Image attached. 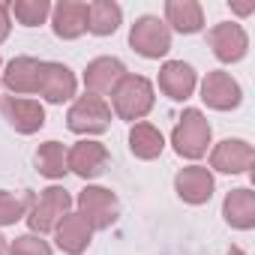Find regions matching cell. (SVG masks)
Instances as JSON below:
<instances>
[{"mask_svg": "<svg viewBox=\"0 0 255 255\" xmlns=\"http://www.w3.org/2000/svg\"><path fill=\"white\" fill-rule=\"evenodd\" d=\"M108 123H111V108L102 96H93V93H84L81 99H75V105L66 114V126L78 135H99L108 129Z\"/></svg>", "mask_w": 255, "mask_h": 255, "instance_id": "3", "label": "cell"}, {"mask_svg": "<svg viewBox=\"0 0 255 255\" xmlns=\"http://www.w3.org/2000/svg\"><path fill=\"white\" fill-rule=\"evenodd\" d=\"M54 234H57V246H60L63 252H69V255H81V252L90 246L93 228L87 225V219H84L81 213H66V216L57 222Z\"/></svg>", "mask_w": 255, "mask_h": 255, "instance_id": "18", "label": "cell"}, {"mask_svg": "<svg viewBox=\"0 0 255 255\" xmlns=\"http://www.w3.org/2000/svg\"><path fill=\"white\" fill-rule=\"evenodd\" d=\"M0 255H6V240L0 237Z\"/></svg>", "mask_w": 255, "mask_h": 255, "instance_id": "30", "label": "cell"}, {"mask_svg": "<svg viewBox=\"0 0 255 255\" xmlns=\"http://www.w3.org/2000/svg\"><path fill=\"white\" fill-rule=\"evenodd\" d=\"M78 210L87 219L90 228H111V222L117 219V198L111 189L102 186H87L78 195Z\"/></svg>", "mask_w": 255, "mask_h": 255, "instance_id": "6", "label": "cell"}, {"mask_svg": "<svg viewBox=\"0 0 255 255\" xmlns=\"http://www.w3.org/2000/svg\"><path fill=\"white\" fill-rule=\"evenodd\" d=\"M111 105L120 120H141L153 108V84L144 75H123L111 90Z\"/></svg>", "mask_w": 255, "mask_h": 255, "instance_id": "1", "label": "cell"}, {"mask_svg": "<svg viewBox=\"0 0 255 255\" xmlns=\"http://www.w3.org/2000/svg\"><path fill=\"white\" fill-rule=\"evenodd\" d=\"M9 27H12V18H9V6L0 3V42L9 36Z\"/></svg>", "mask_w": 255, "mask_h": 255, "instance_id": "27", "label": "cell"}, {"mask_svg": "<svg viewBox=\"0 0 255 255\" xmlns=\"http://www.w3.org/2000/svg\"><path fill=\"white\" fill-rule=\"evenodd\" d=\"M39 96H45V102L60 105L66 99L75 96V75L69 66L54 63V60H42V75H39Z\"/></svg>", "mask_w": 255, "mask_h": 255, "instance_id": "10", "label": "cell"}, {"mask_svg": "<svg viewBox=\"0 0 255 255\" xmlns=\"http://www.w3.org/2000/svg\"><path fill=\"white\" fill-rule=\"evenodd\" d=\"M9 12L24 24V27H36L51 15V3L48 0H15L9 6Z\"/></svg>", "mask_w": 255, "mask_h": 255, "instance_id": "25", "label": "cell"}, {"mask_svg": "<svg viewBox=\"0 0 255 255\" xmlns=\"http://www.w3.org/2000/svg\"><path fill=\"white\" fill-rule=\"evenodd\" d=\"M9 255H51V246L42 237H36V234H24V237L12 240Z\"/></svg>", "mask_w": 255, "mask_h": 255, "instance_id": "26", "label": "cell"}, {"mask_svg": "<svg viewBox=\"0 0 255 255\" xmlns=\"http://www.w3.org/2000/svg\"><path fill=\"white\" fill-rule=\"evenodd\" d=\"M165 18L177 33H198L204 27V12L195 0H168Z\"/></svg>", "mask_w": 255, "mask_h": 255, "instance_id": "20", "label": "cell"}, {"mask_svg": "<svg viewBox=\"0 0 255 255\" xmlns=\"http://www.w3.org/2000/svg\"><path fill=\"white\" fill-rule=\"evenodd\" d=\"M39 75H42V60L36 57H15L6 72H3V87L15 96L24 93H39Z\"/></svg>", "mask_w": 255, "mask_h": 255, "instance_id": "14", "label": "cell"}, {"mask_svg": "<svg viewBox=\"0 0 255 255\" xmlns=\"http://www.w3.org/2000/svg\"><path fill=\"white\" fill-rule=\"evenodd\" d=\"M201 99L216 111H231V108L240 105L243 93H240V84L228 72L216 69V72H207V78L201 84Z\"/></svg>", "mask_w": 255, "mask_h": 255, "instance_id": "11", "label": "cell"}, {"mask_svg": "<svg viewBox=\"0 0 255 255\" xmlns=\"http://www.w3.org/2000/svg\"><path fill=\"white\" fill-rule=\"evenodd\" d=\"M3 117L9 120V126H15V132L21 135H33L45 126V108L36 99H24V96H6L0 102Z\"/></svg>", "mask_w": 255, "mask_h": 255, "instance_id": "7", "label": "cell"}, {"mask_svg": "<svg viewBox=\"0 0 255 255\" xmlns=\"http://www.w3.org/2000/svg\"><path fill=\"white\" fill-rule=\"evenodd\" d=\"M252 162H255V150H252V144H246L240 138L219 141L213 156H210V165L222 174H243L252 168Z\"/></svg>", "mask_w": 255, "mask_h": 255, "instance_id": "12", "label": "cell"}, {"mask_svg": "<svg viewBox=\"0 0 255 255\" xmlns=\"http://www.w3.org/2000/svg\"><path fill=\"white\" fill-rule=\"evenodd\" d=\"M255 9V3H246V6H234V12H240V15H246V12H252Z\"/></svg>", "mask_w": 255, "mask_h": 255, "instance_id": "28", "label": "cell"}, {"mask_svg": "<svg viewBox=\"0 0 255 255\" xmlns=\"http://www.w3.org/2000/svg\"><path fill=\"white\" fill-rule=\"evenodd\" d=\"M33 192L21 189V192H9V189H0V225H15L18 219H24L33 207Z\"/></svg>", "mask_w": 255, "mask_h": 255, "instance_id": "23", "label": "cell"}, {"mask_svg": "<svg viewBox=\"0 0 255 255\" xmlns=\"http://www.w3.org/2000/svg\"><path fill=\"white\" fill-rule=\"evenodd\" d=\"M207 42H210L213 54H216L222 63H237V60H243V54H246V48H249L246 30H243L240 24H234V21H225V24L210 27Z\"/></svg>", "mask_w": 255, "mask_h": 255, "instance_id": "8", "label": "cell"}, {"mask_svg": "<svg viewBox=\"0 0 255 255\" xmlns=\"http://www.w3.org/2000/svg\"><path fill=\"white\" fill-rule=\"evenodd\" d=\"M72 207V195L60 186H48L42 189V195L33 201L30 213H27V225L33 234H45V231H54L57 222L69 213Z\"/></svg>", "mask_w": 255, "mask_h": 255, "instance_id": "4", "label": "cell"}, {"mask_svg": "<svg viewBox=\"0 0 255 255\" xmlns=\"http://www.w3.org/2000/svg\"><path fill=\"white\" fill-rule=\"evenodd\" d=\"M105 165H108V150L99 141H78L72 150H66V168L75 171L81 180L99 177Z\"/></svg>", "mask_w": 255, "mask_h": 255, "instance_id": "9", "label": "cell"}, {"mask_svg": "<svg viewBox=\"0 0 255 255\" xmlns=\"http://www.w3.org/2000/svg\"><path fill=\"white\" fill-rule=\"evenodd\" d=\"M159 90L177 102L189 99L192 90H195V72L189 63L183 60H168L162 69H159Z\"/></svg>", "mask_w": 255, "mask_h": 255, "instance_id": "17", "label": "cell"}, {"mask_svg": "<svg viewBox=\"0 0 255 255\" xmlns=\"http://www.w3.org/2000/svg\"><path fill=\"white\" fill-rule=\"evenodd\" d=\"M36 168H39V174H45V177H51V180H57V177H63L69 168H66V147L60 144V141H45L39 150H36Z\"/></svg>", "mask_w": 255, "mask_h": 255, "instance_id": "24", "label": "cell"}, {"mask_svg": "<svg viewBox=\"0 0 255 255\" xmlns=\"http://www.w3.org/2000/svg\"><path fill=\"white\" fill-rule=\"evenodd\" d=\"M171 144L180 156L186 159H198L207 153V144H210V123L204 120V114L198 108H186L180 123L174 126L171 132Z\"/></svg>", "mask_w": 255, "mask_h": 255, "instance_id": "2", "label": "cell"}, {"mask_svg": "<svg viewBox=\"0 0 255 255\" xmlns=\"http://www.w3.org/2000/svg\"><path fill=\"white\" fill-rule=\"evenodd\" d=\"M228 255H246V252H243V249H237V246H231V249H228Z\"/></svg>", "mask_w": 255, "mask_h": 255, "instance_id": "29", "label": "cell"}, {"mask_svg": "<svg viewBox=\"0 0 255 255\" xmlns=\"http://www.w3.org/2000/svg\"><path fill=\"white\" fill-rule=\"evenodd\" d=\"M222 216L231 228L249 231L255 225V192L252 189H234L228 192L225 204H222Z\"/></svg>", "mask_w": 255, "mask_h": 255, "instance_id": "19", "label": "cell"}, {"mask_svg": "<svg viewBox=\"0 0 255 255\" xmlns=\"http://www.w3.org/2000/svg\"><path fill=\"white\" fill-rule=\"evenodd\" d=\"M51 24L60 39H78L87 30V3L78 0H60L51 9Z\"/></svg>", "mask_w": 255, "mask_h": 255, "instance_id": "16", "label": "cell"}, {"mask_svg": "<svg viewBox=\"0 0 255 255\" xmlns=\"http://www.w3.org/2000/svg\"><path fill=\"white\" fill-rule=\"evenodd\" d=\"M174 189L186 204H204L213 195V174L204 165H189L174 177Z\"/></svg>", "mask_w": 255, "mask_h": 255, "instance_id": "15", "label": "cell"}, {"mask_svg": "<svg viewBox=\"0 0 255 255\" xmlns=\"http://www.w3.org/2000/svg\"><path fill=\"white\" fill-rule=\"evenodd\" d=\"M129 45H132L141 57L159 60V57H165L168 48H171V30H168V24H162L159 18L144 15V18H138V21L132 24V30H129Z\"/></svg>", "mask_w": 255, "mask_h": 255, "instance_id": "5", "label": "cell"}, {"mask_svg": "<svg viewBox=\"0 0 255 255\" xmlns=\"http://www.w3.org/2000/svg\"><path fill=\"white\" fill-rule=\"evenodd\" d=\"M123 75H126V66L117 57H96L84 69V84L93 96H105L120 84Z\"/></svg>", "mask_w": 255, "mask_h": 255, "instance_id": "13", "label": "cell"}, {"mask_svg": "<svg viewBox=\"0 0 255 255\" xmlns=\"http://www.w3.org/2000/svg\"><path fill=\"white\" fill-rule=\"evenodd\" d=\"M120 6L114 3V0H93V3H87V30L96 33V36H108L120 27Z\"/></svg>", "mask_w": 255, "mask_h": 255, "instance_id": "21", "label": "cell"}, {"mask_svg": "<svg viewBox=\"0 0 255 255\" xmlns=\"http://www.w3.org/2000/svg\"><path fill=\"white\" fill-rule=\"evenodd\" d=\"M129 147L138 159H156L165 150V138L153 123H135L129 129Z\"/></svg>", "mask_w": 255, "mask_h": 255, "instance_id": "22", "label": "cell"}]
</instances>
